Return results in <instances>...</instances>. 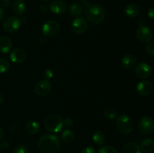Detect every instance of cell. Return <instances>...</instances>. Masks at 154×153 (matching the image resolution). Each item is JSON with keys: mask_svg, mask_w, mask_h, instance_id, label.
Wrapping results in <instances>:
<instances>
[{"mask_svg": "<svg viewBox=\"0 0 154 153\" xmlns=\"http://www.w3.org/2000/svg\"><path fill=\"white\" fill-rule=\"evenodd\" d=\"M60 147L58 137L53 134H47L39 139L38 148L42 153H57Z\"/></svg>", "mask_w": 154, "mask_h": 153, "instance_id": "1", "label": "cell"}, {"mask_svg": "<svg viewBox=\"0 0 154 153\" xmlns=\"http://www.w3.org/2000/svg\"><path fill=\"white\" fill-rule=\"evenodd\" d=\"M84 14L87 20L95 25L102 22L106 15L105 8L99 4H90L85 8Z\"/></svg>", "mask_w": 154, "mask_h": 153, "instance_id": "2", "label": "cell"}, {"mask_svg": "<svg viewBox=\"0 0 154 153\" xmlns=\"http://www.w3.org/2000/svg\"><path fill=\"white\" fill-rule=\"evenodd\" d=\"M45 127L48 131L57 133L63 128V119L56 113H50L45 117L44 120Z\"/></svg>", "mask_w": 154, "mask_h": 153, "instance_id": "3", "label": "cell"}, {"mask_svg": "<svg viewBox=\"0 0 154 153\" xmlns=\"http://www.w3.org/2000/svg\"><path fill=\"white\" fill-rule=\"evenodd\" d=\"M116 124L119 131L123 134H130L134 128L133 122L130 117L126 115H120V116L117 117Z\"/></svg>", "mask_w": 154, "mask_h": 153, "instance_id": "4", "label": "cell"}, {"mask_svg": "<svg viewBox=\"0 0 154 153\" xmlns=\"http://www.w3.org/2000/svg\"><path fill=\"white\" fill-rule=\"evenodd\" d=\"M60 26L57 22L54 20H48L44 23L42 28V32L45 37H55L59 34Z\"/></svg>", "mask_w": 154, "mask_h": 153, "instance_id": "5", "label": "cell"}, {"mask_svg": "<svg viewBox=\"0 0 154 153\" xmlns=\"http://www.w3.org/2000/svg\"><path fill=\"white\" fill-rule=\"evenodd\" d=\"M20 23V18L15 16H10L5 20L2 26L5 31L8 33H12L19 29Z\"/></svg>", "mask_w": 154, "mask_h": 153, "instance_id": "6", "label": "cell"}, {"mask_svg": "<svg viewBox=\"0 0 154 153\" xmlns=\"http://www.w3.org/2000/svg\"><path fill=\"white\" fill-rule=\"evenodd\" d=\"M136 36L142 43H148L153 38V32L148 26L141 25L138 26L136 31Z\"/></svg>", "mask_w": 154, "mask_h": 153, "instance_id": "7", "label": "cell"}, {"mask_svg": "<svg viewBox=\"0 0 154 153\" xmlns=\"http://www.w3.org/2000/svg\"><path fill=\"white\" fill-rule=\"evenodd\" d=\"M88 28L87 20L84 17H77L72 21L71 28L75 34H81L85 32Z\"/></svg>", "mask_w": 154, "mask_h": 153, "instance_id": "8", "label": "cell"}, {"mask_svg": "<svg viewBox=\"0 0 154 153\" xmlns=\"http://www.w3.org/2000/svg\"><path fill=\"white\" fill-rule=\"evenodd\" d=\"M138 128L141 133L150 134L154 130V122L150 117L145 116L141 118L138 123Z\"/></svg>", "mask_w": 154, "mask_h": 153, "instance_id": "9", "label": "cell"}, {"mask_svg": "<svg viewBox=\"0 0 154 153\" xmlns=\"http://www.w3.org/2000/svg\"><path fill=\"white\" fill-rule=\"evenodd\" d=\"M51 91V84L47 80H42L38 81L35 86V92L40 97H45L48 95Z\"/></svg>", "mask_w": 154, "mask_h": 153, "instance_id": "10", "label": "cell"}, {"mask_svg": "<svg viewBox=\"0 0 154 153\" xmlns=\"http://www.w3.org/2000/svg\"><path fill=\"white\" fill-rule=\"evenodd\" d=\"M135 75L140 79H147L150 77L152 73L151 67L146 62H141L137 64L135 69Z\"/></svg>", "mask_w": 154, "mask_h": 153, "instance_id": "11", "label": "cell"}, {"mask_svg": "<svg viewBox=\"0 0 154 153\" xmlns=\"http://www.w3.org/2000/svg\"><path fill=\"white\" fill-rule=\"evenodd\" d=\"M26 54L24 50L20 47H17L11 51L10 54V58L12 62L16 64H20L25 61Z\"/></svg>", "mask_w": 154, "mask_h": 153, "instance_id": "12", "label": "cell"}, {"mask_svg": "<svg viewBox=\"0 0 154 153\" xmlns=\"http://www.w3.org/2000/svg\"><path fill=\"white\" fill-rule=\"evenodd\" d=\"M136 89L141 95H150L153 91V85L150 81H141L137 85Z\"/></svg>", "mask_w": 154, "mask_h": 153, "instance_id": "13", "label": "cell"}, {"mask_svg": "<svg viewBox=\"0 0 154 153\" xmlns=\"http://www.w3.org/2000/svg\"><path fill=\"white\" fill-rule=\"evenodd\" d=\"M49 8L50 10L54 14L60 15L66 12L67 7H66V4H65V2H63V1L54 0V1L51 2L49 5Z\"/></svg>", "mask_w": 154, "mask_h": 153, "instance_id": "14", "label": "cell"}, {"mask_svg": "<svg viewBox=\"0 0 154 153\" xmlns=\"http://www.w3.org/2000/svg\"><path fill=\"white\" fill-rule=\"evenodd\" d=\"M141 12V8L139 5L135 3H131V4H127L124 8V14L126 16L130 18L136 17L138 16Z\"/></svg>", "mask_w": 154, "mask_h": 153, "instance_id": "15", "label": "cell"}, {"mask_svg": "<svg viewBox=\"0 0 154 153\" xmlns=\"http://www.w3.org/2000/svg\"><path fill=\"white\" fill-rule=\"evenodd\" d=\"M137 58L132 54H127L122 59V65L126 70H132L136 66Z\"/></svg>", "mask_w": 154, "mask_h": 153, "instance_id": "16", "label": "cell"}, {"mask_svg": "<svg viewBox=\"0 0 154 153\" xmlns=\"http://www.w3.org/2000/svg\"><path fill=\"white\" fill-rule=\"evenodd\" d=\"M12 48V41L8 37L2 36L0 37V52L8 53Z\"/></svg>", "mask_w": 154, "mask_h": 153, "instance_id": "17", "label": "cell"}, {"mask_svg": "<svg viewBox=\"0 0 154 153\" xmlns=\"http://www.w3.org/2000/svg\"><path fill=\"white\" fill-rule=\"evenodd\" d=\"M26 6L23 0H16L12 5V10H13L14 14L17 16L23 14L26 11Z\"/></svg>", "mask_w": 154, "mask_h": 153, "instance_id": "18", "label": "cell"}, {"mask_svg": "<svg viewBox=\"0 0 154 153\" xmlns=\"http://www.w3.org/2000/svg\"><path fill=\"white\" fill-rule=\"evenodd\" d=\"M141 150L144 153H151L154 151V140L151 138H146L141 142Z\"/></svg>", "mask_w": 154, "mask_h": 153, "instance_id": "19", "label": "cell"}, {"mask_svg": "<svg viewBox=\"0 0 154 153\" xmlns=\"http://www.w3.org/2000/svg\"><path fill=\"white\" fill-rule=\"evenodd\" d=\"M123 153H141V150L137 143L134 142H129L123 146Z\"/></svg>", "mask_w": 154, "mask_h": 153, "instance_id": "20", "label": "cell"}, {"mask_svg": "<svg viewBox=\"0 0 154 153\" xmlns=\"http://www.w3.org/2000/svg\"><path fill=\"white\" fill-rule=\"evenodd\" d=\"M25 130L29 134H36L40 130V126L37 122L29 121L26 124Z\"/></svg>", "mask_w": 154, "mask_h": 153, "instance_id": "21", "label": "cell"}, {"mask_svg": "<svg viewBox=\"0 0 154 153\" xmlns=\"http://www.w3.org/2000/svg\"><path fill=\"white\" fill-rule=\"evenodd\" d=\"M105 134L102 130H96L93 135V140L97 145H103L105 142Z\"/></svg>", "mask_w": 154, "mask_h": 153, "instance_id": "22", "label": "cell"}, {"mask_svg": "<svg viewBox=\"0 0 154 153\" xmlns=\"http://www.w3.org/2000/svg\"><path fill=\"white\" fill-rule=\"evenodd\" d=\"M69 13L72 16H80L83 13V7L78 3H73L69 7Z\"/></svg>", "mask_w": 154, "mask_h": 153, "instance_id": "23", "label": "cell"}, {"mask_svg": "<svg viewBox=\"0 0 154 153\" xmlns=\"http://www.w3.org/2000/svg\"><path fill=\"white\" fill-rule=\"evenodd\" d=\"M62 140L64 141L65 142H72L74 140L75 138V134L73 132L69 129H66L62 133Z\"/></svg>", "mask_w": 154, "mask_h": 153, "instance_id": "24", "label": "cell"}, {"mask_svg": "<svg viewBox=\"0 0 154 153\" xmlns=\"http://www.w3.org/2000/svg\"><path fill=\"white\" fill-rule=\"evenodd\" d=\"M104 115L106 118L109 120H114L117 118V112L114 108L108 107L104 111Z\"/></svg>", "mask_w": 154, "mask_h": 153, "instance_id": "25", "label": "cell"}, {"mask_svg": "<svg viewBox=\"0 0 154 153\" xmlns=\"http://www.w3.org/2000/svg\"><path fill=\"white\" fill-rule=\"evenodd\" d=\"M10 68V63L4 58H0V73L4 74L8 71Z\"/></svg>", "mask_w": 154, "mask_h": 153, "instance_id": "26", "label": "cell"}, {"mask_svg": "<svg viewBox=\"0 0 154 153\" xmlns=\"http://www.w3.org/2000/svg\"><path fill=\"white\" fill-rule=\"evenodd\" d=\"M98 153H118L115 148L111 146H103L98 151Z\"/></svg>", "mask_w": 154, "mask_h": 153, "instance_id": "27", "label": "cell"}, {"mask_svg": "<svg viewBox=\"0 0 154 153\" xmlns=\"http://www.w3.org/2000/svg\"><path fill=\"white\" fill-rule=\"evenodd\" d=\"M13 153H29V151L26 146L17 145L13 148Z\"/></svg>", "mask_w": 154, "mask_h": 153, "instance_id": "28", "label": "cell"}, {"mask_svg": "<svg viewBox=\"0 0 154 153\" xmlns=\"http://www.w3.org/2000/svg\"><path fill=\"white\" fill-rule=\"evenodd\" d=\"M43 76L47 80L52 79L54 77V71H53V70H51L50 68L45 69L43 71Z\"/></svg>", "mask_w": 154, "mask_h": 153, "instance_id": "29", "label": "cell"}, {"mask_svg": "<svg viewBox=\"0 0 154 153\" xmlns=\"http://www.w3.org/2000/svg\"><path fill=\"white\" fill-rule=\"evenodd\" d=\"M146 51L148 54L154 56V41L150 42L146 46Z\"/></svg>", "mask_w": 154, "mask_h": 153, "instance_id": "30", "label": "cell"}, {"mask_svg": "<svg viewBox=\"0 0 154 153\" xmlns=\"http://www.w3.org/2000/svg\"><path fill=\"white\" fill-rule=\"evenodd\" d=\"M63 124L65 127L69 128L73 124V120L71 118H69V117H67V118H66L63 121Z\"/></svg>", "mask_w": 154, "mask_h": 153, "instance_id": "31", "label": "cell"}, {"mask_svg": "<svg viewBox=\"0 0 154 153\" xmlns=\"http://www.w3.org/2000/svg\"><path fill=\"white\" fill-rule=\"evenodd\" d=\"M81 153H96V150L92 146H87L83 148Z\"/></svg>", "mask_w": 154, "mask_h": 153, "instance_id": "32", "label": "cell"}, {"mask_svg": "<svg viewBox=\"0 0 154 153\" xmlns=\"http://www.w3.org/2000/svg\"><path fill=\"white\" fill-rule=\"evenodd\" d=\"M10 4L11 0H1V2H0V5L2 8H7L8 7H9Z\"/></svg>", "mask_w": 154, "mask_h": 153, "instance_id": "33", "label": "cell"}, {"mask_svg": "<svg viewBox=\"0 0 154 153\" xmlns=\"http://www.w3.org/2000/svg\"><path fill=\"white\" fill-rule=\"evenodd\" d=\"M38 9H39V10H40V12L45 14V13H46V12L48 10V5H47V4H42L40 6H39Z\"/></svg>", "mask_w": 154, "mask_h": 153, "instance_id": "34", "label": "cell"}, {"mask_svg": "<svg viewBox=\"0 0 154 153\" xmlns=\"http://www.w3.org/2000/svg\"><path fill=\"white\" fill-rule=\"evenodd\" d=\"M147 15L152 20L154 21V7H151L149 9L148 12H147Z\"/></svg>", "mask_w": 154, "mask_h": 153, "instance_id": "35", "label": "cell"}, {"mask_svg": "<svg viewBox=\"0 0 154 153\" xmlns=\"http://www.w3.org/2000/svg\"><path fill=\"white\" fill-rule=\"evenodd\" d=\"M1 147L4 149H6L9 147V143L7 142V141H3L1 143Z\"/></svg>", "mask_w": 154, "mask_h": 153, "instance_id": "36", "label": "cell"}, {"mask_svg": "<svg viewBox=\"0 0 154 153\" xmlns=\"http://www.w3.org/2000/svg\"><path fill=\"white\" fill-rule=\"evenodd\" d=\"M81 4H82V6H84V8H87V6L90 4V2L87 0H81Z\"/></svg>", "mask_w": 154, "mask_h": 153, "instance_id": "37", "label": "cell"}, {"mask_svg": "<svg viewBox=\"0 0 154 153\" xmlns=\"http://www.w3.org/2000/svg\"><path fill=\"white\" fill-rule=\"evenodd\" d=\"M4 16H5L4 10H3L2 8L0 7V21H1L3 19V17H4Z\"/></svg>", "mask_w": 154, "mask_h": 153, "instance_id": "38", "label": "cell"}, {"mask_svg": "<svg viewBox=\"0 0 154 153\" xmlns=\"http://www.w3.org/2000/svg\"><path fill=\"white\" fill-rule=\"evenodd\" d=\"M5 136V131L2 128H0V140L2 139Z\"/></svg>", "mask_w": 154, "mask_h": 153, "instance_id": "39", "label": "cell"}, {"mask_svg": "<svg viewBox=\"0 0 154 153\" xmlns=\"http://www.w3.org/2000/svg\"><path fill=\"white\" fill-rule=\"evenodd\" d=\"M39 43L40 44H44V43H47V40L45 38H41L40 39H39Z\"/></svg>", "mask_w": 154, "mask_h": 153, "instance_id": "40", "label": "cell"}, {"mask_svg": "<svg viewBox=\"0 0 154 153\" xmlns=\"http://www.w3.org/2000/svg\"><path fill=\"white\" fill-rule=\"evenodd\" d=\"M20 22H26V20H27L26 16H22V17H21V19H20Z\"/></svg>", "mask_w": 154, "mask_h": 153, "instance_id": "41", "label": "cell"}, {"mask_svg": "<svg viewBox=\"0 0 154 153\" xmlns=\"http://www.w3.org/2000/svg\"><path fill=\"white\" fill-rule=\"evenodd\" d=\"M3 101H4V96H3V94L0 92V105L3 103Z\"/></svg>", "mask_w": 154, "mask_h": 153, "instance_id": "42", "label": "cell"}, {"mask_svg": "<svg viewBox=\"0 0 154 153\" xmlns=\"http://www.w3.org/2000/svg\"><path fill=\"white\" fill-rule=\"evenodd\" d=\"M43 2H50L51 0H42Z\"/></svg>", "mask_w": 154, "mask_h": 153, "instance_id": "43", "label": "cell"}]
</instances>
